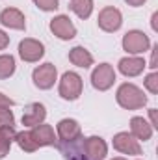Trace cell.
I'll list each match as a JSON object with an SVG mask.
<instances>
[{
	"label": "cell",
	"mask_w": 158,
	"mask_h": 160,
	"mask_svg": "<svg viewBox=\"0 0 158 160\" xmlns=\"http://www.w3.org/2000/svg\"><path fill=\"white\" fill-rule=\"evenodd\" d=\"M114 82H116V71H114V67L110 63H101V65H97L93 69L91 84H93L95 89L106 91V89H110L114 86Z\"/></svg>",
	"instance_id": "obj_3"
},
{
	"label": "cell",
	"mask_w": 158,
	"mask_h": 160,
	"mask_svg": "<svg viewBox=\"0 0 158 160\" xmlns=\"http://www.w3.org/2000/svg\"><path fill=\"white\" fill-rule=\"evenodd\" d=\"M125 2H126L128 6H134V8H138V6H141L145 0H125Z\"/></svg>",
	"instance_id": "obj_30"
},
{
	"label": "cell",
	"mask_w": 158,
	"mask_h": 160,
	"mask_svg": "<svg viewBox=\"0 0 158 160\" xmlns=\"http://www.w3.org/2000/svg\"><path fill=\"white\" fill-rule=\"evenodd\" d=\"M71 11H75L80 19H87L93 11V0H71Z\"/></svg>",
	"instance_id": "obj_19"
},
{
	"label": "cell",
	"mask_w": 158,
	"mask_h": 160,
	"mask_svg": "<svg viewBox=\"0 0 158 160\" xmlns=\"http://www.w3.org/2000/svg\"><path fill=\"white\" fill-rule=\"evenodd\" d=\"M28 132H30V136H32V140H34V143H36L37 149H39V147H45V145H58L54 128H52L50 125L41 123V125H36V127H34L32 130H28Z\"/></svg>",
	"instance_id": "obj_10"
},
{
	"label": "cell",
	"mask_w": 158,
	"mask_h": 160,
	"mask_svg": "<svg viewBox=\"0 0 158 160\" xmlns=\"http://www.w3.org/2000/svg\"><path fill=\"white\" fill-rule=\"evenodd\" d=\"M45 54V47L43 43L37 39H22L19 43V56L28 62V63H34V62H39Z\"/></svg>",
	"instance_id": "obj_6"
},
{
	"label": "cell",
	"mask_w": 158,
	"mask_h": 160,
	"mask_svg": "<svg viewBox=\"0 0 158 160\" xmlns=\"http://www.w3.org/2000/svg\"><path fill=\"white\" fill-rule=\"evenodd\" d=\"M156 19H158V13H153V21H151V26H153V30H158V28H156Z\"/></svg>",
	"instance_id": "obj_31"
},
{
	"label": "cell",
	"mask_w": 158,
	"mask_h": 160,
	"mask_svg": "<svg viewBox=\"0 0 158 160\" xmlns=\"http://www.w3.org/2000/svg\"><path fill=\"white\" fill-rule=\"evenodd\" d=\"M65 145H69V149H67V147H60V149H62V153L67 157V160H87L84 157V153L78 155V147H73V143H65ZM80 149H82V147H80Z\"/></svg>",
	"instance_id": "obj_23"
},
{
	"label": "cell",
	"mask_w": 158,
	"mask_h": 160,
	"mask_svg": "<svg viewBox=\"0 0 158 160\" xmlns=\"http://www.w3.org/2000/svg\"><path fill=\"white\" fill-rule=\"evenodd\" d=\"M82 153H86L84 157L87 160H104L106 158V153H108V147H106V142L99 136H89L82 142Z\"/></svg>",
	"instance_id": "obj_5"
},
{
	"label": "cell",
	"mask_w": 158,
	"mask_h": 160,
	"mask_svg": "<svg viewBox=\"0 0 158 160\" xmlns=\"http://www.w3.org/2000/svg\"><path fill=\"white\" fill-rule=\"evenodd\" d=\"M47 118V110L41 102H32L24 108V114H22V125L24 127H36L41 125Z\"/></svg>",
	"instance_id": "obj_13"
},
{
	"label": "cell",
	"mask_w": 158,
	"mask_h": 160,
	"mask_svg": "<svg viewBox=\"0 0 158 160\" xmlns=\"http://www.w3.org/2000/svg\"><path fill=\"white\" fill-rule=\"evenodd\" d=\"M15 127V116L7 106H0V128Z\"/></svg>",
	"instance_id": "obj_22"
},
{
	"label": "cell",
	"mask_w": 158,
	"mask_h": 160,
	"mask_svg": "<svg viewBox=\"0 0 158 160\" xmlns=\"http://www.w3.org/2000/svg\"><path fill=\"white\" fill-rule=\"evenodd\" d=\"M143 84H145V88H147L153 95H156L158 93V73H151V75H147L145 80H143Z\"/></svg>",
	"instance_id": "obj_24"
},
{
	"label": "cell",
	"mask_w": 158,
	"mask_h": 160,
	"mask_svg": "<svg viewBox=\"0 0 158 160\" xmlns=\"http://www.w3.org/2000/svg\"><path fill=\"white\" fill-rule=\"evenodd\" d=\"M156 50H158V45H155L153 56H151V65H149V67H153V69H156Z\"/></svg>",
	"instance_id": "obj_29"
},
{
	"label": "cell",
	"mask_w": 158,
	"mask_h": 160,
	"mask_svg": "<svg viewBox=\"0 0 158 160\" xmlns=\"http://www.w3.org/2000/svg\"><path fill=\"white\" fill-rule=\"evenodd\" d=\"M0 22L7 28H13V30H24L26 28V21H24V15L15 9V8H6L2 13H0Z\"/></svg>",
	"instance_id": "obj_14"
},
{
	"label": "cell",
	"mask_w": 158,
	"mask_h": 160,
	"mask_svg": "<svg viewBox=\"0 0 158 160\" xmlns=\"http://www.w3.org/2000/svg\"><path fill=\"white\" fill-rule=\"evenodd\" d=\"M15 73V58L11 54H2L0 56V80L9 78Z\"/></svg>",
	"instance_id": "obj_20"
},
{
	"label": "cell",
	"mask_w": 158,
	"mask_h": 160,
	"mask_svg": "<svg viewBox=\"0 0 158 160\" xmlns=\"http://www.w3.org/2000/svg\"><path fill=\"white\" fill-rule=\"evenodd\" d=\"M15 142H17V145H19L22 151H26V153L37 151V147H36V143H34L30 132H17V134H15Z\"/></svg>",
	"instance_id": "obj_21"
},
{
	"label": "cell",
	"mask_w": 158,
	"mask_h": 160,
	"mask_svg": "<svg viewBox=\"0 0 158 160\" xmlns=\"http://www.w3.org/2000/svg\"><path fill=\"white\" fill-rule=\"evenodd\" d=\"M114 160H125V158H114Z\"/></svg>",
	"instance_id": "obj_32"
},
{
	"label": "cell",
	"mask_w": 158,
	"mask_h": 160,
	"mask_svg": "<svg viewBox=\"0 0 158 160\" xmlns=\"http://www.w3.org/2000/svg\"><path fill=\"white\" fill-rule=\"evenodd\" d=\"M13 104H15V102H13L9 97H6V95L0 93V106H7V108H9V106H13Z\"/></svg>",
	"instance_id": "obj_28"
},
{
	"label": "cell",
	"mask_w": 158,
	"mask_h": 160,
	"mask_svg": "<svg viewBox=\"0 0 158 160\" xmlns=\"http://www.w3.org/2000/svg\"><path fill=\"white\" fill-rule=\"evenodd\" d=\"M149 47H151L149 38L140 30H130L123 38V48L128 54H141V52L149 50Z\"/></svg>",
	"instance_id": "obj_4"
},
{
	"label": "cell",
	"mask_w": 158,
	"mask_h": 160,
	"mask_svg": "<svg viewBox=\"0 0 158 160\" xmlns=\"http://www.w3.org/2000/svg\"><path fill=\"white\" fill-rule=\"evenodd\" d=\"M56 128H58V136L63 143H75L82 136V128L75 119H62Z\"/></svg>",
	"instance_id": "obj_12"
},
{
	"label": "cell",
	"mask_w": 158,
	"mask_h": 160,
	"mask_svg": "<svg viewBox=\"0 0 158 160\" xmlns=\"http://www.w3.org/2000/svg\"><path fill=\"white\" fill-rule=\"evenodd\" d=\"M149 118H151V127L158 128V121H156V108H151L149 110Z\"/></svg>",
	"instance_id": "obj_27"
},
{
	"label": "cell",
	"mask_w": 158,
	"mask_h": 160,
	"mask_svg": "<svg viewBox=\"0 0 158 160\" xmlns=\"http://www.w3.org/2000/svg\"><path fill=\"white\" fill-rule=\"evenodd\" d=\"M34 4L43 11H52V9H58L60 0H34Z\"/></svg>",
	"instance_id": "obj_25"
},
{
	"label": "cell",
	"mask_w": 158,
	"mask_h": 160,
	"mask_svg": "<svg viewBox=\"0 0 158 160\" xmlns=\"http://www.w3.org/2000/svg\"><path fill=\"white\" fill-rule=\"evenodd\" d=\"M130 134L136 140L147 142L153 136V127H151V123H147L143 118H132L130 119Z\"/></svg>",
	"instance_id": "obj_16"
},
{
	"label": "cell",
	"mask_w": 158,
	"mask_h": 160,
	"mask_svg": "<svg viewBox=\"0 0 158 160\" xmlns=\"http://www.w3.org/2000/svg\"><path fill=\"white\" fill-rule=\"evenodd\" d=\"M145 60L143 58H134V56H128V58H123L119 62V71L125 75V77H138L143 73L145 69Z\"/></svg>",
	"instance_id": "obj_15"
},
{
	"label": "cell",
	"mask_w": 158,
	"mask_h": 160,
	"mask_svg": "<svg viewBox=\"0 0 158 160\" xmlns=\"http://www.w3.org/2000/svg\"><path fill=\"white\" fill-rule=\"evenodd\" d=\"M117 102L119 106L126 108V110H138V108H143L147 104V97L145 93L134 86V84H121L117 89Z\"/></svg>",
	"instance_id": "obj_1"
},
{
	"label": "cell",
	"mask_w": 158,
	"mask_h": 160,
	"mask_svg": "<svg viewBox=\"0 0 158 160\" xmlns=\"http://www.w3.org/2000/svg\"><path fill=\"white\" fill-rule=\"evenodd\" d=\"M56 77H58V71H56V67L52 63H43V65H39L34 71V75H32L34 84L39 89H50L54 86V82H56Z\"/></svg>",
	"instance_id": "obj_9"
},
{
	"label": "cell",
	"mask_w": 158,
	"mask_h": 160,
	"mask_svg": "<svg viewBox=\"0 0 158 160\" xmlns=\"http://www.w3.org/2000/svg\"><path fill=\"white\" fill-rule=\"evenodd\" d=\"M60 95L65 101L78 99L82 95V78H80V75L73 73V71H67L60 80Z\"/></svg>",
	"instance_id": "obj_2"
},
{
	"label": "cell",
	"mask_w": 158,
	"mask_h": 160,
	"mask_svg": "<svg viewBox=\"0 0 158 160\" xmlns=\"http://www.w3.org/2000/svg\"><path fill=\"white\" fill-rule=\"evenodd\" d=\"M114 149H117L119 153H125V155H140L141 153L138 140L128 132H119L114 136Z\"/></svg>",
	"instance_id": "obj_11"
},
{
	"label": "cell",
	"mask_w": 158,
	"mask_h": 160,
	"mask_svg": "<svg viewBox=\"0 0 158 160\" xmlns=\"http://www.w3.org/2000/svg\"><path fill=\"white\" fill-rule=\"evenodd\" d=\"M123 24V17L117 8H104L99 13V28L104 32H117Z\"/></svg>",
	"instance_id": "obj_8"
},
{
	"label": "cell",
	"mask_w": 158,
	"mask_h": 160,
	"mask_svg": "<svg viewBox=\"0 0 158 160\" xmlns=\"http://www.w3.org/2000/svg\"><path fill=\"white\" fill-rule=\"evenodd\" d=\"M15 128L9 127V128H0V158H4L9 149H11V143L15 140Z\"/></svg>",
	"instance_id": "obj_18"
},
{
	"label": "cell",
	"mask_w": 158,
	"mask_h": 160,
	"mask_svg": "<svg viewBox=\"0 0 158 160\" xmlns=\"http://www.w3.org/2000/svg\"><path fill=\"white\" fill-rule=\"evenodd\" d=\"M69 60H71L73 65L82 67V69H87V67L93 65V56H91L84 47H75V48H71V52H69Z\"/></svg>",
	"instance_id": "obj_17"
},
{
	"label": "cell",
	"mask_w": 158,
	"mask_h": 160,
	"mask_svg": "<svg viewBox=\"0 0 158 160\" xmlns=\"http://www.w3.org/2000/svg\"><path fill=\"white\" fill-rule=\"evenodd\" d=\"M50 30H52V34L56 38H60V39H63V41H69L77 36V28H75V24L71 22V19L67 15L54 17L50 21Z\"/></svg>",
	"instance_id": "obj_7"
},
{
	"label": "cell",
	"mask_w": 158,
	"mask_h": 160,
	"mask_svg": "<svg viewBox=\"0 0 158 160\" xmlns=\"http://www.w3.org/2000/svg\"><path fill=\"white\" fill-rule=\"evenodd\" d=\"M7 45H9V36H6V34L0 30V50H4Z\"/></svg>",
	"instance_id": "obj_26"
}]
</instances>
